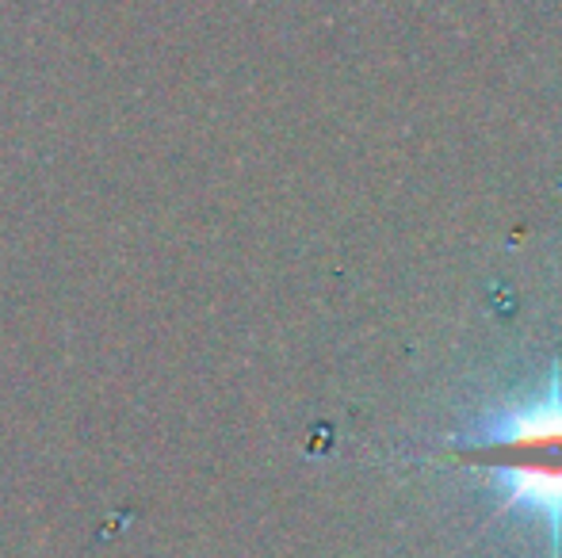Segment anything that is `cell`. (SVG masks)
<instances>
[{"mask_svg": "<svg viewBox=\"0 0 562 558\" xmlns=\"http://www.w3.org/2000/svg\"><path fill=\"white\" fill-rule=\"evenodd\" d=\"M445 467L486 478L497 513L540 524L551 558H562V367L540 387L505 395L451 436L437 455Z\"/></svg>", "mask_w": 562, "mask_h": 558, "instance_id": "obj_1", "label": "cell"}]
</instances>
